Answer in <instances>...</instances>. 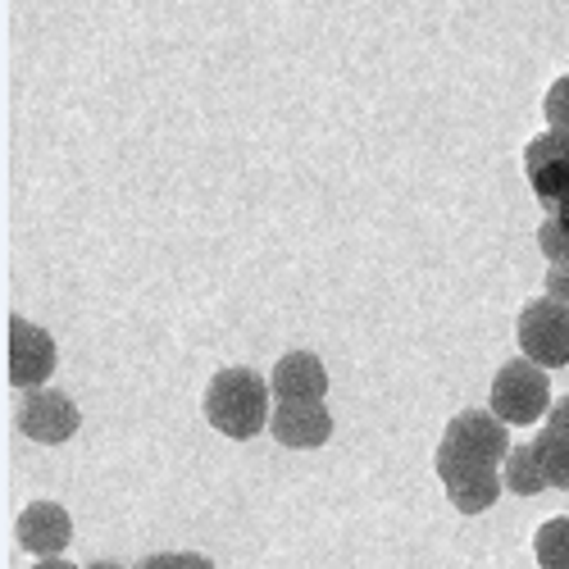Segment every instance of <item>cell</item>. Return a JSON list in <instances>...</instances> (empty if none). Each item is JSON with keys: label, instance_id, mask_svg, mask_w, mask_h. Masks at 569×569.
Returning a JSON list of instances; mask_svg holds the SVG:
<instances>
[{"label": "cell", "instance_id": "cell-20", "mask_svg": "<svg viewBox=\"0 0 569 569\" xmlns=\"http://www.w3.org/2000/svg\"><path fill=\"white\" fill-rule=\"evenodd\" d=\"M32 569H82V565H69L64 556H46V560H37Z\"/></svg>", "mask_w": 569, "mask_h": 569}, {"label": "cell", "instance_id": "cell-3", "mask_svg": "<svg viewBox=\"0 0 569 569\" xmlns=\"http://www.w3.org/2000/svg\"><path fill=\"white\" fill-rule=\"evenodd\" d=\"M547 373L551 369H542L529 356L506 360L492 378V410L506 423H538L551 410V378Z\"/></svg>", "mask_w": 569, "mask_h": 569}, {"label": "cell", "instance_id": "cell-16", "mask_svg": "<svg viewBox=\"0 0 569 569\" xmlns=\"http://www.w3.org/2000/svg\"><path fill=\"white\" fill-rule=\"evenodd\" d=\"M132 569H214V560L201 551H156L147 560H137Z\"/></svg>", "mask_w": 569, "mask_h": 569}, {"label": "cell", "instance_id": "cell-21", "mask_svg": "<svg viewBox=\"0 0 569 569\" xmlns=\"http://www.w3.org/2000/svg\"><path fill=\"white\" fill-rule=\"evenodd\" d=\"M551 219H556L560 228H569V197H560V201L551 206Z\"/></svg>", "mask_w": 569, "mask_h": 569}, {"label": "cell", "instance_id": "cell-17", "mask_svg": "<svg viewBox=\"0 0 569 569\" xmlns=\"http://www.w3.org/2000/svg\"><path fill=\"white\" fill-rule=\"evenodd\" d=\"M538 247H542L547 264H560V260H569V228H560V223L547 214V219H542V228H538Z\"/></svg>", "mask_w": 569, "mask_h": 569}, {"label": "cell", "instance_id": "cell-6", "mask_svg": "<svg viewBox=\"0 0 569 569\" xmlns=\"http://www.w3.org/2000/svg\"><path fill=\"white\" fill-rule=\"evenodd\" d=\"M19 429L41 447H60L82 429V410L56 388H28L19 406Z\"/></svg>", "mask_w": 569, "mask_h": 569}, {"label": "cell", "instance_id": "cell-14", "mask_svg": "<svg viewBox=\"0 0 569 569\" xmlns=\"http://www.w3.org/2000/svg\"><path fill=\"white\" fill-rule=\"evenodd\" d=\"M533 447H538V460L547 469V483L569 492V433H556V429L542 423V433L533 438Z\"/></svg>", "mask_w": 569, "mask_h": 569}, {"label": "cell", "instance_id": "cell-1", "mask_svg": "<svg viewBox=\"0 0 569 569\" xmlns=\"http://www.w3.org/2000/svg\"><path fill=\"white\" fill-rule=\"evenodd\" d=\"M269 383L247 369V365H232V369H219L206 388V419L210 429L232 438V442H251L256 433L269 429Z\"/></svg>", "mask_w": 569, "mask_h": 569}, {"label": "cell", "instance_id": "cell-22", "mask_svg": "<svg viewBox=\"0 0 569 569\" xmlns=\"http://www.w3.org/2000/svg\"><path fill=\"white\" fill-rule=\"evenodd\" d=\"M82 569H123L119 560H91V565H82Z\"/></svg>", "mask_w": 569, "mask_h": 569}, {"label": "cell", "instance_id": "cell-15", "mask_svg": "<svg viewBox=\"0 0 569 569\" xmlns=\"http://www.w3.org/2000/svg\"><path fill=\"white\" fill-rule=\"evenodd\" d=\"M542 114H547V128H556V132H565V137H569V73H565V78H556V82L547 87V97H542Z\"/></svg>", "mask_w": 569, "mask_h": 569}, {"label": "cell", "instance_id": "cell-12", "mask_svg": "<svg viewBox=\"0 0 569 569\" xmlns=\"http://www.w3.org/2000/svg\"><path fill=\"white\" fill-rule=\"evenodd\" d=\"M501 483H506V492H515V497H538L542 488H551V483H547V469H542V460H538V447H533V442H519V447H510Z\"/></svg>", "mask_w": 569, "mask_h": 569}, {"label": "cell", "instance_id": "cell-8", "mask_svg": "<svg viewBox=\"0 0 569 569\" xmlns=\"http://www.w3.org/2000/svg\"><path fill=\"white\" fill-rule=\"evenodd\" d=\"M269 433L278 447L310 451L333 438V415H328L323 401H278L269 415Z\"/></svg>", "mask_w": 569, "mask_h": 569}, {"label": "cell", "instance_id": "cell-4", "mask_svg": "<svg viewBox=\"0 0 569 569\" xmlns=\"http://www.w3.org/2000/svg\"><path fill=\"white\" fill-rule=\"evenodd\" d=\"M515 338H519V351L538 360L542 369L569 365V301H556V297L525 301Z\"/></svg>", "mask_w": 569, "mask_h": 569}, {"label": "cell", "instance_id": "cell-2", "mask_svg": "<svg viewBox=\"0 0 569 569\" xmlns=\"http://www.w3.org/2000/svg\"><path fill=\"white\" fill-rule=\"evenodd\" d=\"M510 423L497 410H460L433 451V469H473V465H506L510 456Z\"/></svg>", "mask_w": 569, "mask_h": 569}, {"label": "cell", "instance_id": "cell-13", "mask_svg": "<svg viewBox=\"0 0 569 569\" xmlns=\"http://www.w3.org/2000/svg\"><path fill=\"white\" fill-rule=\"evenodd\" d=\"M538 569H569V515H556L533 533Z\"/></svg>", "mask_w": 569, "mask_h": 569}, {"label": "cell", "instance_id": "cell-18", "mask_svg": "<svg viewBox=\"0 0 569 569\" xmlns=\"http://www.w3.org/2000/svg\"><path fill=\"white\" fill-rule=\"evenodd\" d=\"M547 297L569 301V260H560V264L547 269Z\"/></svg>", "mask_w": 569, "mask_h": 569}, {"label": "cell", "instance_id": "cell-10", "mask_svg": "<svg viewBox=\"0 0 569 569\" xmlns=\"http://www.w3.org/2000/svg\"><path fill=\"white\" fill-rule=\"evenodd\" d=\"M269 388L278 401H323L328 392V369L315 351H288L273 373H269Z\"/></svg>", "mask_w": 569, "mask_h": 569}, {"label": "cell", "instance_id": "cell-5", "mask_svg": "<svg viewBox=\"0 0 569 569\" xmlns=\"http://www.w3.org/2000/svg\"><path fill=\"white\" fill-rule=\"evenodd\" d=\"M56 338L46 333L41 323L23 319V315H10V356H6V373L14 388H41L46 378L56 373Z\"/></svg>", "mask_w": 569, "mask_h": 569}, {"label": "cell", "instance_id": "cell-7", "mask_svg": "<svg viewBox=\"0 0 569 569\" xmlns=\"http://www.w3.org/2000/svg\"><path fill=\"white\" fill-rule=\"evenodd\" d=\"M525 173H529V187L533 197L551 210L560 197H569V137L547 128L538 132L529 147H525Z\"/></svg>", "mask_w": 569, "mask_h": 569}, {"label": "cell", "instance_id": "cell-19", "mask_svg": "<svg viewBox=\"0 0 569 569\" xmlns=\"http://www.w3.org/2000/svg\"><path fill=\"white\" fill-rule=\"evenodd\" d=\"M547 429L569 433V397H556V401H551V410H547Z\"/></svg>", "mask_w": 569, "mask_h": 569}, {"label": "cell", "instance_id": "cell-11", "mask_svg": "<svg viewBox=\"0 0 569 569\" xmlns=\"http://www.w3.org/2000/svg\"><path fill=\"white\" fill-rule=\"evenodd\" d=\"M438 479H442V488H447V497H451V506H456L460 515H483V510H492L497 497H501V469H497V465L447 469V473H438Z\"/></svg>", "mask_w": 569, "mask_h": 569}, {"label": "cell", "instance_id": "cell-9", "mask_svg": "<svg viewBox=\"0 0 569 569\" xmlns=\"http://www.w3.org/2000/svg\"><path fill=\"white\" fill-rule=\"evenodd\" d=\"M14 533H19V547L32 551L37 560L64 556V547H69V538H73V519H69V510H64L60 501H28V506L19 510Z\"/></svg>", "mask_w": 569, "mask_h": 569}]
</instances>
